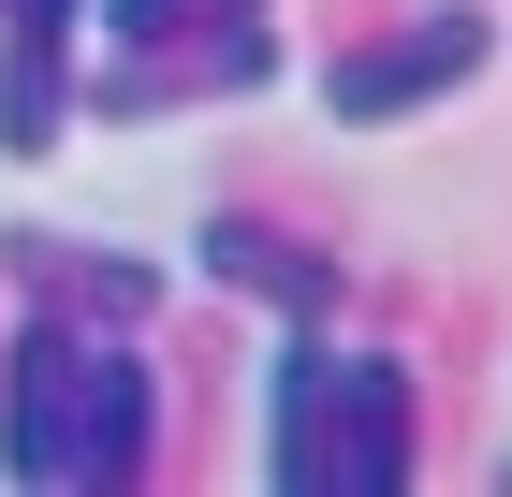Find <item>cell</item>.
<instances>
[{
  "label": "cell",
  "instance_id": "1",
  "mask_svg": "<svg viewBox=\"0 0 512 497\" xmlns=\"http://www.w3.org/2000/svg\"><path fill=\"white\" fill-rule=\"evenodd\" d=\"M483 59H498V15H469V0H425V15H395L381 44H337V59H322V117H337V132H395V117L454 103Z\"/></svg>",
  "mask_w": 512,
  "mask_h": 497
},
{
  "label": "cell",
  "instance_id": "5",
  "mask_svg": "<svg viewBox=\"0 0 512 497\" xmlns=\"http://www.w3.org/2000/svg\"><path fill=\"white\" fill-rule=\"evenodd\" d=\"M264 44V0H103V59H235Z\"/></svg>",
  "mask_w": 512,
  "mask_h": 497
},
{
  "label": "cell",
  "instance_id": "3",
  "mask_svg": "<svg viewBox=\"0 0 512 497\" xmlns=\"http://www.w3.org/2000/svg\"><path fill=\"white\" fill-rule=\"evenodd\" d=\"M0 264L30 278V293H74L88 322H103V337H132V322L161 307V264H147V249H74V234H15Z\"/></svg>",
  "mask_w": 512,
  "mask_h": 497
},
{
  "label": "cell",
  "instance_id": "6",
  "mask_svg": "<svg viewBox=\"0 0 512 497\" xmlns=\"http://www.w3.org/2000/svg\"><path fill=\"white\" fill-rule=\"evenodd\" d=\"M498 483H512V454H498Z\"/></svg>",
  "mask_w": 512,
  "mask_h": 497
},
{
  "label": "cell",
  "instance_id": "4",
  "mask_svg": "<svg viewBox=\"0 0 512 497\" xmlns=\"http://www.w3.org/2000/svg\"><path fill=\"white\" fill-rule=\"evenodd\" d=\"M191 264L235 278V293H264L278 322H337V264H322V249H293V234H264V220H205Z\"/></svg>",
  "mask_w": 512,
  "mask_h": 497
},
{
  "label": "cell",
  "instance_id": "2",
  "mask_svg": "<svg viewBox=\"0 0 512 497\" xmlns=\"http://www.w3.org/2000/svg\"><path fill=\"white\" fill-rule=\"evenodd\" d=\"M74 117V0H0V161H44Z\"/></svg>",
  "mask_w": 512,
  "mask_h": 497
}]
</instances>
